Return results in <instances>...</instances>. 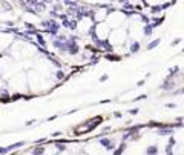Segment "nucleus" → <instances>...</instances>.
Masks as SVG:
<instances>
[{
  "mask_svg": "<svg viewBox=\"0 0 184 155\" xmlns=\"http://www.w3.org/2000/svg\"><path fill=\"white\" fill-rule=\"evenodd\" d=\"M66 45H68V51L71 52V54H77V52H78V46L75 45L72 40H69V42L66 40Z\"/></svg>",
  "mask_w": 184,
  "mask_h": 155,
  "instance_id": "1",
  "label": "nucleus"
},
{
  "mask_svg": "<svg viewBox=\"0 0 184 155\" xmlns=\"http://www.w3.org/2000/svg\"><path fill=\"white\" fill-rule=\"evenodd\" d=\"M101 144L104 146L106 149H109V150L114 149V143H112V141H111L109 138H101Z\"/></svg>",
  "mask_w": 184,
  "mask_h": 155,
  "instance_id": "2",
  "label": "nucleus"
},
{
  "mask_svg": "<svg viewBox=\"0 0 184 155\" xmlns=\"http://www.w3.org/2000/svg\"><path fill=\"white\" fill-rule=\"evenodd\" d=\"M146 154L147 155H156L158 154V148H156V146H149V148L146 149Z\"/></svg>",
  "mask_w": 184,
  "mask_h": 155,
  "instance_id": "3",
  "label": "nucleus"
},
{
  "mask_svg": "<svg viewBox=\"0 0 184 155\" xmlns=\"http://www.w3.org/2000/svg\"><path fill=\"white\" fill-rule=\"evenodd\" d=\"M98 45H100V46H103V49H106L107 52H112V48H111L109 45H107L106 42H98Z\"/></svg>",
  "mask_w": 184,
  "mask_h": 155,
  "instance_id": "4",
  "label": "nucleus"
},
{
  "mask_svg": "<svg viewBox=\"0 0 184 155\" xmlns=\"http://www.w3.org/2000/svg\"><path fill=\"white\" fill-rule=\"evenodd\" d=\"M124 149H126V144L123 143V144H121L120 148H118V150H115V152H114V155H121V154H123V150H124Z\"/></svg>",
  "mask_w": 184,
  "mask_h": 155,
  "instance_id": "5",
  "label": "nucleus"
},
{
  "mask_svg": "<svg viewBox=\"0 0 184 155\" xmlns=\"http://www.w3.org/2000/svg\"><path fill=\"white\" fill-rule=\"evenodd\" d=\"M158 43H160V38H156V40H154L152 43H149V45H147V49H154V48L158 45Z\"/></svg>",
  "mask_w": 184,
  "mask_h": 155,
  "instance_id": "6",
  "label": "nucleus"
},
{
  "mask_svg": "<svg viewBox=\"0 0 184 155\" xmlns=\"http://www.w3.org/2000/svg\"><path fill=\"white\" fill-rule=\"evenodd\" d=\"M138 49H140V43H133V45H132V48H131V52H137Z\"/></svg>",
  "mask_w": 184,
  "mask_h": 155,
  "instance_id": "7",
  "label": "nucleus"
},
{
  "mask_svg": "<svg viewBox=\"0 0 184 155\" xmlns=\"http://www.w3.org/2000/svg\"><path fill=\"white\" fill-rule=\"evenodd\" d=\"M172 134V129H161L160 131V135H169Z\"/></svg>",
  "mask_w": 184,
  "mask_h": 155,
  "instance_id": "8",
  "label": "nucleus"
},
{
  "mask_svg": "<svg viewBox=\"0 0 184 155\" xmlns=\"http://www.w3.org/2000/svg\"><path fill=\"white\" fill-rule=\"evenodd\" d=\"M144 34L146 35H150L152 34V28H150V26H146V28H144Z\"/></svg>",
  "mask_w": 184,
  "mask_h": 155,
  "instance_id": "9",
  "label": "nucleus"
},
{
  "mask_svg": "<svg viewBox=\"0 0 184 155\" xmlns=\"http://www.w3.org/2000/svg\"><path fill=\"white\" fill-rule=\"evenodd\" d=\"M32 154H34V155H40V154H43V149H42V148H38V149H35Z\"/></svg>",
  "mask_w": 184,
  "mask_h": 155,
  "instance_id": "10",
  "label": "nucleus"
},
{
  "mask_svg": "<svg viewBox=\"0 0 184 155\" xmlns=\"http://www.w3.org/2000/svg\"><path fill=\"white\" fill-rule=\"evenodd\" d=\"M104 80H107V75H103V77H100V82H104Z\"/></svg>",
  "mask_w": 184,
  "mask_h": 155,
  "instance_id": "11",
  "label": "nucleus"
},
{
  "mask_svg": "<svg viewBox=\"0 0 184 155\" xmlns=\"http://www.w3.org/2000/svg\"><path fill=\"white\" fill-rule=\"evenodd\" d=\"M44 2H51V0H44Z\"/></svg>",
  "mask_w": 184,
  "mask_h": 155,
  "instance_id": "12",
  "label": "nucleus"
}]
</instances>
